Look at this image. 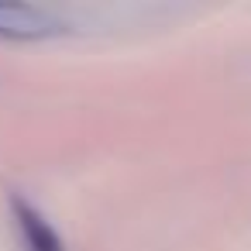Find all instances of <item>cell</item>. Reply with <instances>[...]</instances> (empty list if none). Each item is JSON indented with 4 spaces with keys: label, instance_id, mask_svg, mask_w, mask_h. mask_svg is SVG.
<instances>
[{
    "label": "cell",
    "instance_id": "cell-1",
    "mask_svg": "<svg viewBox=\"0 0 251 251\" xmlns=\"http://www.w3.org/2000/svg\"><path fill=\"white\" fill-rule=\"evenodd\" d=\"M69 31V21L38 4H0V38L4 42H49Z\"/></svg>",
    "mask_w": 251,
    "mask_h": 251
},
{
    "label": "cell",
    "instance_id": "cell-2",
    "mask_svg": "<svg viewBox=\"0 0 251 251\" xmlns=\"http://www.w3.org/2000/svg\"><path fill=\"white\" fill-rule=\"evenodd\" d=\"M7 210H11V224L18 230V241L25 244V251H66L62 234L55 230V224L21 193L7 196Z\"/></svg>",
    "mask_w": 251,
    "mask_h": 251
}]
</instances>
